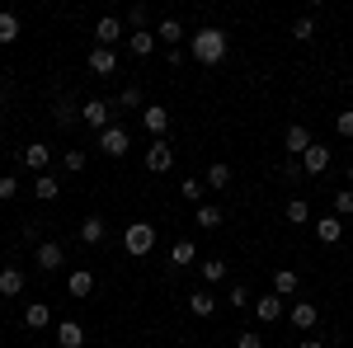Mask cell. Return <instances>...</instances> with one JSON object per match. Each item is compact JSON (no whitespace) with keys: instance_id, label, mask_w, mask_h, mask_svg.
I'll return each mask as SVG.
<instances>
[{"instance_id":"7","label":"cell","mask_w":353,"mask_h":348,"mask_svg":"<svg viewBox=\"0 0 353 348\" xmlns=\"http://www.w3.org/2000/svg\"><path fill=\"white\" fill-rule=\"evenodd\" d=\"M146 170H151V174H165V170H174V151H170V141H151V146H146Z\"/></svg>"},{"instance_id":"41","label":"cell","mask_w":353,"mask_h":348,"mask_svg":"<svg viewBox=\"0 0 353 348\" xmlns=\"http://www.w3.org/2000/svg\"><path fill=\"white\" fill-rule=\"evenodd\" d=\"M283 179H292V184H301V179H306V170H301V161H288V165H283Z\"/></svg>"},{"instance_id":"47","label":"cell","mask_w":353,"mask_h":348,"mask_svg":"<svg viewBox=\"0 0 353 348\" xmlns=\"http://www.w3.org/2000/svg\"><path fill=\"white\" fill-rule=\"evenodd\" d=\"M0 136H5V123H0Z\"/></svg>"},{"instance_id":"5","label":"cell","mask_w":353,"mask_h":348,"mask_svg":"<svg viewBox=\"0 0 353 348\" xmlns=\"http://www.w3.org/2000/svg\"><path fill=\"white\" fill-rule=\"evenodd\" d=\"M311 146H316V136L306 132V127H301V123H292V127H288V132H283V151H288V156H292V161H301V156H306V151H311Z\"/></svg>"},{"instance_id":"43","label":"cell","mask_w":353,"mask_h":348,"mask_svg":"<svg viewBox=\"0 0 353 348\" xmlns=\"http://www.w3.org/2000/svg\"><path fill=\"white\" fill-rule=\"evenodd\" d=\"M236 348H264V339L254 329H245V334H236Z\"/></svg>"},{"instance_id":"34","label":"cell","mask_w":353,"mask_h":348,"mask_svg":"<svg viewBox=\"0 0 353 348\" xmlns=\"http://www.w3.org/2000/svg\"><path fill=\"white\" fill-rule=\"evenodd\" d=\"M334 216H339V221L353 216V188H339V193H334Z\"/></svg>"},{"instance_id":"13","label":"cell","mask_w":353,"mask_h":348,"mask_svg":"<svg viewBox=\"0 0 353 348\" xmlns=\"http://www.w3.org/2000/svg\"><path fill=\"white\" fill-rule=\"evenodd\" d=\"M339 236H344V221H339L334 212H330V216H316V240H321V245H334Z\"/></svg>"},{"instance_id":"37","label":"cell","mask_w":353,"mask_h":348,"mask_svg":"<svg viewBox=\"0 0 353 348\" xmlns=\"http://www.w3.org/2000/svg\"><path fill=\"white\" fill-rule=\"evenodd\" d=\"M118 108H146L141 104V85H128V90L118 94Z\"/></svg>"},{"instance_id":"14","label":"cell","mask_w":353,"mask_h":348,"mask_svg":"<svg viewBox=\"0 0 353 348\" xmlns=\"http://www.w3.org/2000/svg\"><path fill=\"white\" fill-rule=\"evenodd\" d=\"M66 292L76 296V301H85V296L94 292V273H90V268H76V273L66 278Z\"/></svg>"},{"instance_id":"17","label":"cell","mask_w":353,"mask_h":348,"mask_svg":"<svg viewBox=\"0 0 353 348\" xmlns=\"http://www.w3.org/2000/svg\"><path fill=\"white\" fill-rule=\"evenodd\" d=\"M28 287L24 268H0V296H19Z\"/></svg>"},{"instance_id":"18","label":"cell","mask_w":353,"mask_h":348,"mask_svg":"<svg viewBox=\"0 0 353 348\" xmlns=\"http://www.w3.org/2000/svg\"><path fill=\"white\" fill-rule=\"evenodd\" d=\"M301 170H306V174H325V170H330V151L321 146V141H316V146L301 156Z\"/></svg>"},{"instance_id":"45","label":"cell","mask_w":353,"mask_h":348,"mask_svg":"<svg viewBox=\"0 0 353 348\" xmlns=\"http://www.w3.org/2000/svg\"><path fill=\"white\" fill-rule=\"evenodd\" d=\"M10 104V85H0V108Z\"/></svg>"},{"instance_id":"16","label":"cell","mask_w":353,"mask_h":348,"mask_svg":"<svg viewBox=\"0 0 353 348\" xmlns=\"http://www.w3.org/2000/svg\"><path fill=\"white\" fill-rule=\"evenodd\" d=\"M57 348H85V329L76 320H61L57 325Z\"/></svg>"},{"instance_id":"2","label":"cell","mask_w":353,"mask_h":348,"mask_svg":"<svg viewBox=\"0 0 353 348\" xmlns=\"http://www.w3.org/2000/svg\"><path fill=\"white\" fill-rule=\"evenodd\" d=\"M123 249H128L132 259H146V254L156 249V226H151V221H132V226L123 231Z\"/></svg>"},{"instance_id":"38","label":"cell","mask_w":353,"mask_h":348,"mask_svg":"<svg viewBox=\"0 0 353 348\" xmlns=\"http://www.w3.org/2000/svg\"><path fill=\"white\" fill-rule=\"evenodd\" d=\"M146 19H151V10H146V5H132V10H128V24H132V33H137V28H146Z\"/></svg>"},{"instance_id":"10","label":"cell","mask_w":353,"mask_h":348,"mask_svg":"<svg viewBox=\"0 0 353 348\" xmlns=\"http://www.w3.org/2000/svg\"><path fill=\"white\" fill-rule=\"evenodd\" d=\"M250 311L259 316V325H278V316H283V301H278V292L254 296V306H250Z\"/></svg>"},{"instance_id":"25","label":"cell","mask_w":353,"mask_h":348,"mask_svg":"<svg viewBox=\"0 0 353 348\" xmlns=\"http://www.w3.org/2000/svg\"><path fill=\"white\" fill-rule=\"evenodd\" d=\"M297 287H301V278L292 273V268H278V273H273V292L278 296H292Z\"/></svg>"},{"instance_id":"11","label":"cell","mask_w":353,"mask_h":348,"mask_svg":"<svg viewBox=\"0 0 353 348\" xmlns=\"http://www.w3.org/2000/svg\"><path fill=\"white\" fill-rule=\"evenodd\" d=\"M90 71L94 76H113L118 71V52L113 48H90Z\"/></svg>"},{"instance_id":"4","label":"cell","mask_w":353,"mask_h":348,"mask_svg":"<svg viewBox=\"0 0 353 348\" xmlns=\"http://www.w3.org/2000/svg\"><path fill=\"white\" fill-rule=\"evenodd\" d=\"M81 123H85L94 136H99L104 127H113V104H104V99H90V104L81 108Z\"/></svg>"},{"instance_id":"42","label":"cell","mask_w":353,"mask_h":348,"mask_svg":"<svg viewBox=\"0 0 353 348\" xmlns=\"http://www.w3.org/2000/svg\"><path fill=\"white\" fill-rule=\"evenodd\" d=\"M334 132H339V136H353V108H349V113H339V118H334Z\"/></svg>"},{"instance_id":"8","label":"cell","mask_w":353,"mask_h":348,"mask_svg":"<svg viewBox=\"0 0 353 348\" xmlns=\"http://www.w3.org/2000/svg\"><path fill=\"white\" fill-rule=\"evenodd\" d=\"M141 127H146V132L161 141L165 127H170V113H165V104H146V108H141Z\"/></svg>"},{"instance_id":"46","label":"cell","mask_w":353,"mask_h":348,"mask_svg":"<svg viewBox=\"0 0 353 348\" xmlns=\"http://www.w3.org/2000/svg\"><path fill=\"white\" fill-rule=\"evenodd\" d=\"M349 188H353V165H349Z\"/></svg>"},{"instance_id":"22","label":"cell","mask_w":353,"mask_h":348,"mask_svg":"<svg viewBox=\"0 0 353 348\" xmlns=\"http://www.w3.org/2000/svg\"><path fill=\"white\" fill-rule=\"evenodd\" d=\"M24 325L28 329H48V325H52V306H48V301H33L24 311Z\"/></svg>"},{"instance_id":"33","label":"cell","mask_w":353,"mask_h":348,"mask_svg":"<svg viewBox=\"0 0 353 348\" xmlns=\"http://www.w3.org/2000/svg\"><path fill=\"white\" fill-rule=\"evenodd\" d=\"M226 301H231V306H236V311H245V306H254V292H250V287H245V283H236V287H231V292H226Z\"/></svg>"},{"instance_id":"31","label":"cell","mask_w":353,"mask_h":348,"mask_svg":"<svg viewBox=\"0 0 353 348\" xmlns=\"http://www.w3.org/2000/svg\"><path fill=\"white\" fill-rule=\"evenodd\" d=\"M193 254H198V249H193V240H179L174 249H170V264L184 268V264H193Z\"/></svg>"},{"instance_id":"30","label":"cell","mask_w":353,"mask_h":348,"mask_svg":"<svg viewBox=\"0 0 353 348\" xmlns=\"http://www.w3.org/2000/svg\"><path fill=\"white\" fill-rule=\"evenodd\" d=\"M292 38H297V43H311V38H316V14H301L297 24H292Z\"/></svg>"},{"instance_id":"15","label":"cell","mask_w":353,"mask_h":348,"mask_svg":"<svg viewBox=\"0 0 353 348\" xmlns=\"http://www.w3.org/2000/svg\"><path fill=\"white\" fill-rule=\"evenodd\" d=\"M288 320L297 325V329H316V320H321V311H316V301H297V306L288 311Z\"/></svg>"},{"instance_id":"12","label":"cell","mask_w":353,"mask_h":348,"mask_svg":"<svg viewBox=\"0 0 353 348\" xmlns=\"http://www.w3.org/2000/svg\"><path fill=\"white\" fill-rule=\"evenodd\" d=\"M118 38H123V19H113V14H104V19L94 24V43H99V48H113Z\"/></svg>"},{"instance_id":"39","label":"cell","mask_w":353,"mask_h":348,"mask_svg":"<svg viewBox=\"0 0 353 348\" xmlns=\"http://www.w3.org/2000/svg\"><path fill=\"white\" fill-rule=\"evenodd\" d=\"M14 193H19L14 174H0V203H14Z\"/></svg>"},{"instance_id":"32","label":"cell","mask_w":353,"mask_h":348,"mask_svg":"<svg viewBox=\"0 0 353 348\" xmlns=\"http://www.w3.org/2000/svg\"><path fill=\"white\" fill-rule=\"evenodd\" d=\"M208 188H231V165H212V170H208Z\"/></svg>"},{"instance_id":"3","label":"cell","mask_w":353,"mask_h":348,"mask_svg":"<svg viewBox=\"0 0 353 348\" xmlns=\"http://www.w3.org/2000/svg\"><path fill=\"white\" fill-rule=\"evenodd\" d=\"M94 146H99L104 156L118 161V156H128V151H132V136H128V127H118V123H113V127H104V132L94 136Z\"/></svg>"},{"instance_id":"24","label":"cell","mask_w":353,"mask_h":348,"mask_svg":"<svg viewBox=\"0 0 353 348\" xmlns=\"http://www.w3.org/2000/svg\"><path fill=\"white\" fill-rule=\"evenodd\" d=\"M193 226H203V231H217V226H221V207H212V203H198V212H193Z\"/></svg>"},{"instance_id":"40","label":"cell","mask_w":353,"mask_h":348,"mask_svg":"<svg viewBox=\"0 0 353 348\" xmlns=\"http://www.w3.org/2000/svg\"><path fill=\"white\" fill-rule=\"evenodd\" d=\"M61 165H66L71 174H81V170H85V151H66V156H61Z\"/></svg>"},{"instance_id":"28","label":"cell","mask_w":353,"mask_h":348,"mask_svg":"<svg viewBox=\"0 0 353 348\" xmlns=\"http://www.w3.org/2000/svg\"><path fill=\"white\" fill-rule=\"evenodd\" d=\"M19 14H14V10H0V43H14V38H19Z\"/></svg>"},{"instance_id":"1","label":"cell","mask_w":353,"mask_h":348,"mask_svg":"<svg viewBox=\"0 0 353 348\" xmlns=\"http://www.w3.org/2000/svg\"><path fill=\"white\" fill-rule=\"evenodd\" d=\"M226 48H231V38H226V28H217V24H203V28L189 38L193 61H203V66H217V61H226Z\"/></svg>"},{"instance_id":"36","label":"cell","mask_w":353,"mask_h":348,"mask_svg":"<svg viewBox=\"0 0 353 348\" xmlns=\"http://www.w3.org/2000/svg\"><path fill=\"white\" fill-rule=\"evenodd\" d=\"M226 278V259H208L203 264V283H221Z\"/></svg>"},{"instance_id":"26","label":"cell","mask_w":353,"mask_h":348,"mask_svg":"<svg viewBox=\"0 0 353 348\" xmlns=\"http://www.w3.org/2000/svg\"><path fill=\"white\" fill-rule=\"evenodd\" d=\"M156 38H165V48H179V43H184V24H179V19H161Z\"/></svg>"},{"instance_id":"19","label":"cell","mask_w":353,"mask_h":348,"mask_svg":"<svg viewBox=\"0 0 353 348\" xmlns=\"http://www.w3.org/2000/svg\"><path fill=\"white\" fill-rule=\"evenodd\" d=\"M189 311H193V316H198V320H208V316L217 311V296L208 292V287H198V292L189 296Z\"/></svg>"},{"instance_id":"29","label":"cell","mask_w":353,"mask_h":348,"mask_svg":"<svg viewBox=\"0 0 353 348\" xmlns=\"http://www.w3.org/2000/svg\"><path fill=\"white\" fill-rule=\"evenodd\" d=\"M33 193H38L43 203H57V193H61V184H57L52 174H38V184H33Z\"/></svg>"},{"instance_id":"6","label":"cell","mask_w":353,"mask_h":348,"mask_svg":"<svg viewBox=\"0 0 353 348\" xmlns=\"http://www.w3.org/2000/svg\"><path fill=\"white\" fill-rule=\"evenodd\" d=\"M33 259H38L43 273H57L66 264V249H61V240H43V245H33Z\"/></svg>"},{"instance_id":"44","label":"cell","mask_w":353,"mask_h":348,"mask_svg":"<svg viewBox=\"0 0 353 348\" xmlns=\"http://www.w3.org/2000/svg\"><path fill=\"white\" fill-rule=\"evenodd\" d=\"M297 348H325V339H297Z\"/></svg>"},{"instance_id":"23","label":"cell","mask_w":353,"mask_h":348,"mask_svg":"<svg viewBox=\"0 0 353 348\" xmlns=\"http://www.w3.org/2000/svg\"><path fill=\"white\" fill-rule=\"evenodd\" d=\"M104 236H109L104 216H85V221H81V240H85V245H99Z\"/></svg>"},{"instance_id":"9","label":"cell","mask_w":353,"mask_h":348,"mask_svg":"<svg viewBox=\"0 0 353 348\" xmlns=\"http://www.w3.org/2000/svg\"><path fill=\"white\" fill-rule=\"evenodd\" d=\"M24 165H28V170H38V174H48V165H52V146H48V141H28V146H24Z\"/></svg>"},{"instance_id":"21","label":"cell","mask_w":353,"mask_h":348,"mask_svg":"<svg viewBox=\"0 0 353 348\" xmlns=\"http://www.w3.org/2000/svg\"><path fill=\"white\" fill-rule=\"evenodd\" d=\"M52 123L57 127H76V123H81V108L71 104V99H57L52 104Z\"/></svg>"},{"instance_id":"35","label":"cell","mask_w":353,"mask_h":348,"mask_svg":"<svg viewBox=\"0 0 353 348\" xmlns=\"http://www.w3.org/2000/svg\"><path fill=\"white\" fill-rule=\"evenodd\" d=\"M179 193H184V198H189L193 207H198V203H203V193H208V188H203V179H184V184H179Z\"/></svg>"},{"instance_id":"20","label":"cell","mask_w":353,"mask_h":348,"mask_svg":"<svg viewBox=\"0 0 353 348\" xmlns=\"http://www.w3.org/2000/svg\"><path fill=\"white\" fill-rule=\"evenodd\" d=\"M128 52L132 57H151L156 52V33H151V28H137L132 38H128Z\"/></svg>"},{"instance_id":"27","label":"cell","mask_w":353,"mask_h":348,"mask_svg":"<svg viewBox=\"0 0 353 348\" xmlns=\"http://www.w3.org/2000/svg\"><path fill=\"white\" fill-rule=\"evenodd\" d=\"M283 216H288L292 226H306V221H311V203H306V198H292V203L283 207Z\"/></svg>"}]
</instances>
